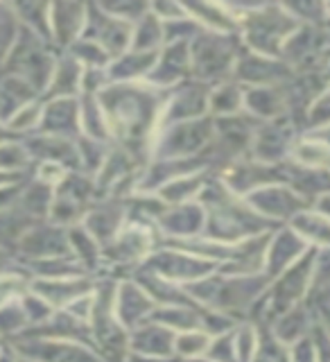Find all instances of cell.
Returning <instances> with one entry per match:
<instances>
[{
  "mask_svg": "<svg viewBox=\"0 0 330 362\" xmlns=\"http://www.w3.org/2000/svg\"><path fill=\"white\" fill-rule=\"evenodd\" d=\"M37 132L57 136V139H66V141H77L79 139V98L45 100Z\"/></svg>",
  "mask_w": 330,
  "mask_h": 362,
  "instance_id": "obj_19",
  "label": "cell"
},
{
  "mask_svg": "<svg viewBox=\"0 0 330 362\" xmlns=\"http://www.w3.org/2000/svg\"><path fill=\"white\" fill-rule=\"evenodd\" d=\"M82 39L95 43L109 59L124 54L131 45V25L107 14L100 5H86V23Z\"/></svg>",
  "mask_w": 330,
  "mask_h": 362,
  "instance_id": "obj_8",
  "label": "cell"
},
{
  "mask_svg": "<svg viewBox=\"0 0 330 362\" xmlns=\"http://www.w3.org/2000/svg\"><path fill=\"white\" fill-rule=\"evenodd\" d=\"M290 229L297 233L305 245H312L317 249H326L328 245V215L314 211V209H303L297 215H292Z\"/></svg>",
  "mask_w": 330,
  "mask_h": 362,
  "instance_id": "obj_30",
  "label": "cell"
},
{
  "mask_svg": "<svg viewBox=\"0 0 330 362\" xmlns=\"http://www.w3.org/2000/svg\"><path fill=\"white\" fill-rule=\"evenodd\" d=\"M86 23V5L82 3H54L48 9L50 45L54 50L66 52L82 37Z\"/></svg>",
  "mask_w": 330,
  "mask_h": 362,
  "instance_id": "obj_18",
  "label": "cell"
},
{
  "mask_svg": "<svg viewBox=\"0 0 330 362\" xmlns=\"http://www.w3.org/2000/svg\"><path fill=\"white\" fill-rule=\"evenodd\" d=\"M124 218H127V209H124V204L107 199V202H100V204H90L79 224H82L84 229L95 238V243L100 247H105L122 229Z\"/></svg>",
  "mask_w": 330,
  "mask_h": 362,
  "instance_id": "obj_22",
  "label": "cell"
},
{
  "mask_svg": "<svg viewBox=\"0 0 330 362\" xmlns=\"http://www.w3.org/2000/svg\"><path fill=\"white\" fill-rule=\"evenodd\" d=\"M292 75L294 71L283 59L254 54L242 48L231 79L240 86H283Z\"/></svg>",
  "mask_w": 330,
  "mask_h": 362,
  "instance_id": "obj_13",
  "label": "cell"
},
{
  "mask_svg": "<svg viewBox=\"0 0 330 362\" xmlns=\"http://www.w3.org/2000/svg\"><path fill=\"white\" fill-rule=\"evenodd\" d=\"M322 249H308L297 263L290 265L285 272H281L276 279H271L269 283H274L269 290V317L276 320L278 315H283L285 310L294 308L303 301V297L310 290V283L317 269V260H319Z\"/></svg>",
  "mask_w": 330,
  "mask_h": 362,
  "instance_id": "obj_6",
  "label": "cell"
},
{
  "mask_svg": "<svg viewBox=\"0 0 330 362\" xmlns=\"http://www.w3.org/2000/svg\"><path fill=\"white\" fill-rule=\"evenodd\" d=\"M237 18V37L247 52L281 59V50L301 23L285 5H226Z\"/></svg>",
  "mask_w": 330,
  "mask_h": 362,
  "instance_id": "obj_2",
  "label": "cell"
},
{
  "mask_svg": "<svg viewBox=\"0 0 330 362\" xmlns=\"http://www.w3.org/2000/svg\"><path fill=\"white\" fill-rule=\"evenodd\" d=\"M328 90H322L319 95H317L308 107H305V120H308V132H314V129H328Z\"/></svg>",
  "mask_w": 330,
  "mask_h": 362,
  "instance_id": "obj_45",
  "label": "cell"
},
{
  "mask_svg": "<svg viewBox=\"0 0 330 362\" xmlns=\"http://www.w3.org/2000/svg\"><path fill=\"white\" fill-rule=\"evenodd\" d=\"M215 136V122L211 116L197 120L170 124L154 134L150 161L152 158H192L199 156L211 145Z\"/></svg>",
  "mask_w": 330,
  "mask_h": 362,
  "instance_id": "obj_5",
  "label": "cell"
},
{
  "mask_svg": "<svg viewBox=\"0 0 330 362\" xmlns=\"http://www.w3.org/2000/svg\"><path fill=\"white\" fill-rule=\"evenodd\" d=\"M102 252L113 263H139L150 256L152 249V229L143 224L122 226L116 238L102 247Z\"/></svg>",
  "mask_w": 330,
  "mask_h": 362,
  "instance_id": "obj_20",
  "label": "cell"
},
{
  "mask_svg": "<svg viewBox=\"0 0 330 362\" xmlns=\"http://www.w3.org/2000/svg\"><path fill=\"white\" fill-rule=\"evenodd\" d=\"M16 32H18V23H16L14 14H11L9 5H0V71H3L7 52L16 39Z\"/></svg>",
  "mask_w": 330,
  "mask_h": 362,
  "instance_id": "obj_44",
  "label": "cell"
},
{
  "mask_svg": "<svg viewBox=\"0 0 330 362\" xmlns=\"http://www.w3.org/2000/svg\"><path fill=\"white\" fill-rule=\"evenodd\" d=\"M175 335L170 328L150 322L136 326L127 335V349L134 356L147 358H170L175 356Z\"/></svg>",
  "mask_w": 330,
  "mask_h": 362,
  "instance_id": "obj_25",
  "label": "cell"
},
{
  "mask_svg": "<svg viewBox=\"0 0 330 362\" xmlns=\"http://www.w3.org/2000/svg\"><path fill=\"white\" fill-rule=\"evenodd\" d=\"M242 52V43L237 34H220L201 30L188 43L190 54V79L215 86L226 82L233 75L237 57Z\"/></svg>",
  "mask_w": 330,
  "mask_h": 362,
  "instance_id": "obj_3",
  "label": "cell"
},
{
  "mask_svg": "<svg viewBox=\"0 0 330 362\" xmlns=\"http://www.w3.org/2000/svg\"><path fill=\"white\" fill-rule=\"evenodd\" d=\"M68 233V247H71V254L82 263L84 267L95 265L102 247L95 243V238L90 235L82 224H75L71 229H66Z\"/></svg>",
  "mask_w": 330,
  "mask_h": 362,
  "instance_id": "obj_37",
  "label": "cell"
},
{
  "mask_svg": "<svg viewBox=\"0 0 330 362\" xmlns=\"http://www.w3.org/2000/svg\"><path fill=\"white\" fill-rule=\"evenodd\" d=\"M208 90L211 86L197 82V79H186L170 88L163 100L161 116H158V129L208 116Z\"/></svg>",
  "mask_w": 330,
  "mask_h": 362,
  "instance_id": "obj_7",
  "label": "cell"
},
{
  "mask_svg": "<svg viewBox=\"0 0 330 362\" xmlns=\"http://www.w3.org/2000/svg\"><path fill=\"white\" fill-rule=\"evenodd\" d=\"M150 322H156L172 333H186L199 328V308L192 303H177V305H156L150 315Z\"/></svg>",
  "mask_w": 330,
  "mask_h": 362,
  "instance_id": "obj_32",
  "label": "cell"
},
{
  "mask_svg": "<svg viewBox=\"0 0 330 362\" xmlns=\"http://www.w3.org/2000/svg\"><path fill=\"white\" fill-rule=\"evenodd\" d=\"M0 349H3V346H0Z\"/></svg>",
  "mask_w": 330,
  "mask_h": 362,
  "instance_id": "obj_50",
  "label": "cell"
},
{
  "mask_svg": "<svg viewBox=\"0 0 330 362\" xmlns=\"http://www.w3.org/2000/svg\"><path fill=\"white\" fill-rule=\"evenodd\" d=\"M7 265H9V252L7 249H0V274H5Z\"/></svg>",
  "mask_w": 330,
  "mask_h": 362,
  "instance_id": "obj_47",
  "label": "cell"
},
{
  "mask_svg": "<svg viewBox=\"0 0 330 362\" xmlns=\"http://www.w3.org/2000/svg\"><path fill=\"white\" fill-rule=\"evenodd\" d=\"M208 342L211 337L204 333V331H186V333H177L175 335V356L179 360H197V358H204L208 349Z\"/></svg>",
  "mask_w": 330,
  "mask_h": 362,
  "instance_id": "obj_41",
  "label": "cell"
},
{
  "mask_svg": "<svg viewBox=\"0 0 330 362\" xmlns=\"http://www.w3.org/2000/svg\"><path fill=\"white\" fill-rule=\"evenodd\" d=\"M190 79V54L186 41L165 43L161 50L156 52V62L152 66L150 75L145 77V84L154 88L170 90L177 84Z\"/></svg>",
  "mask_w": 330,
  "mask_h": 362,
  "instance_id": "obj_14",
  "label": "cell"
},
{
  "mask_svg": "<svg viewBox=\"0 0 330 362\" xmlns=\"http://www.w3.org/2000/svg\"><path fill=\"white\" fill-rule=\"evenodd\" d=\"M95 283L86 276H73V279H39L30 283V292L41 297L52 310H64L75 299L93 292Z\"/></svg>",
  "mask_w": 330,
  "mask_h": 362,
  "instance_id": "obj_23",
  "label": "cell"
},
{
  "mask_svg": "<svg viewBox=\"0 0 330 362\" xmlns=\"http://www.w3.org/2000/svg\"><path fill=\"white\" fill-rule=\"evenodd\" d=\"M156 62V52H136L127 50L124 54L111 59L107 66L109 84H134L145 82V77L150 75L152 66Z\"/></svg>",
  "mask_w": 330,
  "mask_h": 362,
  "instance_id": "obj_27",
  "label": "cell"
},
{
  "mask_svg": "<svg viewBox=\"0 0 330 362\" xmlns=\"http://www.w3.org/2000/svg\"><path fill=\"white\" fill-rule=\"evenodd\" d=\"M57 57L59 54L54 52V48L48 41L18 25L16 39L7 52V59L3 64L0 75L5 73V75L20 77L23 82L30 84L34 93L41 98L45 86H48V82H50Z\"/></svg>",
  "mask_w": 330,
  "mask_h": 362,
  "instance_id": "obj_4",
  "label": "cell"
},
{
  "mask_svg": "<svg viewBox=\"0 0 330 362\" xmlns=\"http://www.w3.org/2000/svg\"><path fill=\"white\" fill-rule=\"evenodd\" d=\"M41 111H43V102L41 100H32L28 105H23L20 109L14 111L5 122V129L14 136V139H23V136H30L39 129V122H41Z\"/></svg>",
  "mask_w": 330,
  "mask_h": 362,
  "instance_id": "obj_38",
  "label": "cell"
},
{
  "mask_svg": "<svg viewBox=\"0 0 330 362\" xmlns=\"http://www.w3.org/2000/svg\"><path fill=\"white\" fill-rule=\"evenodd\" d=\"M154 308H156L154 301L147 297L145 290L134 279L122 281L116 286V294H113V315H116L118 324L127 333L150 320Z\"/></svg>",
  "mask_w": 330,
  "mask_h": 362,
  "instance_id": "obj_16",
  "label": "cell"
},
{
  "mask_svg": "<svg viewBox=\"0 0 330 362\" xmlns=\"http://www.w3.org/2000/svg\"><path fill=\"white\" fill-rule=\"evenodd\" d=\"M0 362H18V356H16V351L11 349V346H5V349H0Z\"/></svg>",
  "mask_w": 330,
  "mask_h": 362,
  "instance_id": "obj_46",
  "label": "cell"
},
{
  "mask_svg": "<svg viewBox=\"0 0 330 362\" xmlns=\"http://www.w3.org/2000/svg\"><path fill=\"white\" fill-rule=\"evenodd\" d=\"M308 249H310V245H305L292 229H281L276 233H271L267 252H265V269H263V274L269 281L276 279L281 272H285L290 265L297 263V260L305 252H308Z\"/></svg>",
  "mask_w": 330,
  "mask_h": 362,
  "instance_id": "obj_24",
  "label": "cell"
},
{
  "mask_svg": "<svg viewBox=\"0 0 330 362\" xmlns=\"http://www.w3.org/2000/svg\"><path fill=\"white\" fill-rule=\"evenodd\" d=\"M249 209L256 215H260L265 222L274 224L283 220H292V215H297L299 211L308 209L310 204L303 197H299L288 184H269L263 186L254 192H249L247 197H242Z\"/></svg>",
  "mask_w": 330,
  "mask_h": 362,
  "instance_id": "obj_12",
  "label": "cell"
},
{
  "mask_svg": "<svg viewBox=\"0 0 330 362\" xmlns=\"http://www.w3.org/2000/svg\"><path fill=\"white\" fill-rule=\"evenodd\" d=\"M11 349L18 358L32 362H102L93 346L73 342V339H50V337H18Z\"/></svg>",
  "mask_w": 330,
  "mask_h": 362,
  "instance_id": "obj_10",
  "label": "cell"
},
{
  "mask_svg": "<svg viewBox=\"0 0 330 362\" xmlns=\"http://www.w3.org/2000/svg\"><path fill=\"white\" fill-rule=\"evenodd\" d=\"M32 158L23 147L20 139H9L0 143V173L9 175H28L32 170Z\"/></svg>",
  "mask_w": 330,
  "mask_h": 362,
  "instance_id": "obj_39",
  "label": "cell"
},
{
  "mask_svg": "<svg viewBox=\"0 0 330 362\" xmlns=\"http://www.w3.org/2000/svg\"><path fill=\"white\" fill-rule=\"evenodd\" d=\"M165 45L163 39V23L152 11H147L131 25V45L129 50L136 52H158Z\"/></svg>",
  "mask_w": 330,
  "mask_h": 362,
  "instance_id": "obj_35",
  "label": "cell"
},
{
  "mask_svg": "<svg viewBox=\"0 0 330 362\" xmlns=\"http://www.w3.org/2000/svg\"><path fill=\"white\" fill-rule=\"evenodd\" d=\"M242 111L260 124L288 118L283 86H242Z\"/></svg>",
  "mask_w": 330,
  "mask_h": 362,
  "instance_id": "obj_21",
  "label": "cell"
},
{
  "mask_svg": "<svg viewBox=\"0 0 330 362\" xmlns=\"http://www.w3.org/2000/svg\"><path fill=\"white\" fill-rule=\"evenodd\" d=\"M34 222L28 220L20 211L14 206H9L5 211H0V249H9L18 245L20 235L25 233Z\"/></svg>",
  "mask_w": 330,
  "mask_h": 362,
  "instance_id": "obj_40",
  "label": "cell"
},
{
  "mask_svg": "<svg viewBox=\"0 0 330 362\" xmlns=\"http://www.w3.org/2000/svg\"><path fill=\"white\" fill-rule=\"evenodd\" d=\"M18 252L23 260L52 258V256H73L68 247V233L64 226L52 222H34L30 229L20 235Z\"/></svg>",
  "mask_w": 330,
  "mask_h": 362,
  "instance_id": "obj_15",
  "label": "cell"
},
{
  "mask_svg": "<svg viewBox=\"0 0 330 362\" xmlns=\"http://www.w3.org/2000/svg\"><path fill=\"white\" fill-rule=\"evenodd\" d=\"M79 136L100 143H111L109 127L95 95H79Z\"/></svg>",
  "mask_w": 330,
  "mask_h": 362,
  "instance_id": "obj_34",
  "label": "cell"
},
{
  "mask_svg": "<svg viewBox=\"0 0 330 362\" xmlns=\"http://www.w3.org/2000/svg\"><path fill=\"white\" fill-rule=\"evenodd\" d=\"M145 272H152L156 276H163L172 283H192L197 279H204L213 274L218 265L208 263V260L197 258L192 254L181 252L177 247H167L165 249H158V252H152L150 256L145 258Z\"/></svg>",
  "mask_w": 330,
  "mask_h": 362,
  "instance_id": "obj_9",
  "label": "cell"
},
{
  "mask_svg": "<svg viewBox=\"0 0 330 362\" xmlns=\"http://www.w3.org/2000/svg\"><path fill=\"white\" fill-rule=\"evenodd\" d=\"M290 163L312 170H324L328 163V141L326 129H314L297 136L290 150Z\"/></svg>",
  "mask_w": 330,
  "mask_h": 362,
  "instance_id": "obj_28",
  "label": "cell"
},
{
  "mask_svg": "<svg viewBox=\"0 0 330 362\" xmlns=\"http://www.w3.org/2000/svg\"><path fill=\"white\" fill-rule=\"evenodd\" d=\"M79 82H82V66H79L68 52H59L52 68L50 82L45 86L39 100H57V98H79Z\"/></svg>",
  "mask_w": 330,
  "mask_h": 362,
  "instance_id": "obj_26",
  "label": "cell"
},
{
  "mask_svg": "<svg viewBox=\"0 0 330 362\" xmlns=\"http://www.w3.org/2000/svg\"><path fill=\"white\" fill-rule=\"evenodd\" d=\"M310 320H314V317L303 303L294 305V308H290V310H285L283 315L276 317L274 339H276V342H281L283 346H292L294 342H299V339L308 337Z\"/></svg>",
  "mask_w": 330,
  "mask_h": 362,
  "instance_id": "obj_29",
  "label": "cell"
},
{
  "mask_svg": "<svg viewBox=\"0 0 330 362\" xmlns=\"http://www.w3.org/2000/svg\"><path fill=\"white\" fill-rule=\"evenodd\" d=\"M30 283L23 272H5L0 274V308L28 292Z\"/></svg>",
  "mask_w": 330,
  "mask_h": 362,
  "instance_id": "obj_43",
  "label": "cell"
},
{
  "mask_svg": "<svg viewBox=\"0 0 330 362\" xmlns=\"http://www.w3.org/2000/svg\"><path fill=\"white\" fill-rule=\"evenodd\" d=\"M188 362H208L206 358H197V360H188Z\"/></svg>",
  "mask_w": 330,
  "mask_h": 362,
  "instance_id": "obj_48",
  "label": "cell"
},
{
  "mask_svg": "<svg viewBox=\"0 0 330 362\" xmlns=\"http://www.w3.org/2000/svg\"><path fill=\"white\" fill-rule=\"evenodd\" d=\"M165 95L167 90L154 88L145 82L109 84L95 95L105 113L111 143L127 150L141 165L150 161L152 141L158 129V116H161Z\"/></svg>",
  "mask_w": 330,
  "mask_h": 362,
  "instance_id": "obj_1",
  "label": "cell"
},
{
  "mask_svg": "<svg viewBox=\"0 0 330 362\" xmlns=\"http://www.w3.org/2000/svg\"><path fill=\"white\" fill-rule=\"evenodd\" d=\"M11 14H14L16 23L20 28L30 30L32 34L45 39L50 43V25H48V9L50 5L45 3H18L9 5Z\"/></svg>",
  "mask_w": 330,
  "mask_h": 362,
  "instance_id": "obj_36",
  "label": "cell"
},
{
  "mask_svg": "<svg viewBox=\"0 0 330 362\" xmlns=\"http://www.w3.org/2000/svg\"><path fill=\"white\" fill-rule=\"evenodd\" d=\"M25 328H28V320L20 308V297L0 308V335H20Z\"/></svg>",
  "mask_w": 330,
  "mask_h": 362,
  "instance_id": "obj_42",
  "label": "cell"
},
{
  "mask_svg": "<svg viewBox=\"0 0 330 362\" xmlns=\"http://www.w3.org/2000/svg\"><path fill=\"white\" fill-rule=\"evenodd\" d=\"M204 222H206V213H204L197 199L165 206L156 218L158 229L163 235H167V240H188V238L201 235Z\"/></svg>",
  "mask_w": 330,
  "mask_h": 362,
  "instance_id": "obj_17",
  "label": "cell"
},
{
  "mask_svg": "<svg viewBox=\"0 0 330 362\" xmlns=\"http://www.w3.org/2000/svg\"><path fill=\"white\" fill-rule=\"evenodd\" d=\"M297 139V129L290 118H281L274 122L258 124L249 145V158L267 165H283L290 161L292 143Z\"/></svg>",
  "mask_w": 330,
  "mask_h": 362,
  "instance_id": "obj_11",
  "label": "cell"
},
{
  "mask_svg": "<svg viewBox=\"0 0 330 362\" xmlns=\"http://www.w3.org/2000/svg\"><path fill=\"white\" fill-rule=\"evenodd\" d=\"M18 362H32V360H25V358H18Z\"/></svg>",
  "mask_w": 330,
  "mask_h": 362,
  "instance_id": "obj_49",
  "label": "cell"
},
{
  "mask_svg": "<svg viewBox=\"0 0 330 362\" xmlns=\"http://www.w3.org/2000/svg\"><path fill=\"white\" fill-rule=\"evenodd\" d=\"M208 173H192L177 177L172 181H167L165 186L158 188L154 195L161 199L165 206H175V204H186V202H195L199 197L201 188L206 186Z\"/></svg>",
  "mask_w": 330,
  "mask_h": 362,
  "instance_id": "obj_31",
  "label": "cell"
},
{
  "mask_svg": "<svg viewBox=\"0 0 330 362\" xmlns=\"http://www.w3.org/2000/svg\"><path fill=\"white\" fill-rule=\"evenodd\" d=\"M242 111V86L235 84L233 79H226L211 86L208 90V116L213 120L229 118Z\"/></svg>",
  "mask_w": 330,
  "mask_h": 362,
  "instance_id": "obj_33",
  "label": "cell"
}]
</instances>
